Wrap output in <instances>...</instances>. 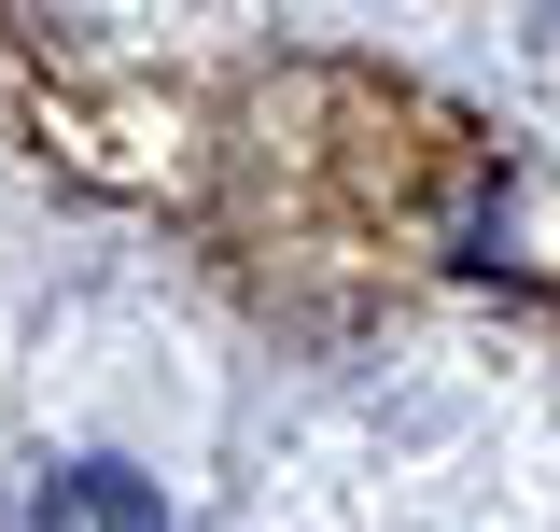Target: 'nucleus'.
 I'll return each instance as SVG.
<instances>
[{"label":"nucleus","instance_id":"obj_1","mask_svg":"<svg viewBox=\"0 0 560 532\" xmlns=\"http://www.w3.org/2000/svg\"><path fill=\"white\" fill-rule=\"evenodd\" d=\"M28 532H168V505L127 463H70V476H43V519Z\"/></svg>","mask_w":560,"mask_h":532}]
</instances>
